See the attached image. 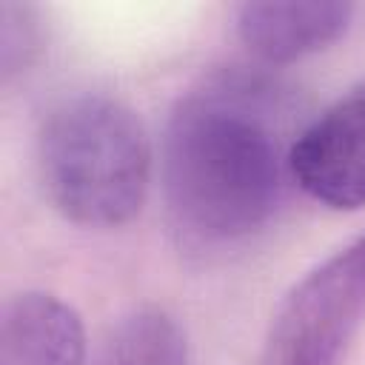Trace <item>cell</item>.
<instances>
[{"label":"cell","mask_w":365,"mask_h":365,"mask_svg":"<svg viewBox=\"0 0 365 365\" xmlns=\"http://www.w3.org/2000/svg\"><path fill=\"white\" fill-rule=\"evenodd\" d=\"M91 365H188V342L171 314L140 308L108 331Z\"/></svg>","instance_id":"cell-7"},{"label":"cell","mask_w":365,"mask_h":365,"mask_svg":"<svg viewBox=\"0 0 365 365\" xmlns=\"http://www.w3.org/2000/svg\"><path fill=\"white\" fill-rule=\"evenodd\" d=\"M354 6L336 0H262L237 9L240 40L268 63H291L345 34Z\"/></svg>","instance_id":"cell-5"},{"label":"cell","mask_w":365,"mask_h":365,"mask_svg":"<svg viewBox=\"0 0 365 365\" xmlns=\"http://www.w3.org/2000/svg\"><path fill=\"white\" fill-rule=\"evenodd\" d=\"M37 165L51 205L86 228L134 220L151 182V145L131 106L103 91L63 97L37 134Z\"/></svg>","instance_id":"cell-2"},{"label":"cell","mask_w":365,"mask_h":365,"mask_svg":"<svg viewBox=\"0 0 365 365\" xmlns=\"http://www.w3.org/2000/svg\"><path fill=\"white\" fill-rule=\"evenodd\" d=\"M291 180L336 211L365 208V77L294 137Z\"/></svg>","instance_id":"cell-4"},{"label":"cell","mask_w":365,"mask_h":365,"mask_svg":"<svg viewBox=\"0 0 365 365\" xmlns=\"http://www.w3.org/2000/svg\"><path fill=\"white\" fill-rule=\"evenodd\" d=\"M0 20H3V74H11L17 63H26L29 54L37 48L34 43V23L29 20V9L26 6H14V3H3L0 9Z\"/></svg>","instance_id":"cell-8"},{"label":"cell","mask_w":365,"mask_h":365,"mask_svg":"<svg viewBox=\"0 0 365 365\" xmlns=\"http://www.w3.org/2000/svg\"><path fill=\"white\" fill-rule=\"evenodd\" d=\"M365 322V231L308 271L277 308L259 365H342Z\"/></svg>","instance_id":"cell-3"},{"label":"cell","mask_w":365,"mask_h":365,"mask_svg":"<svg viewBox=\"0 0 365 365\" xmlns=\"http://www.w3.org/2000/svg\"><path fill=\"white\" fill-rule=\"evenodd\" d=\"M80 314L54 294L23 291L0 314V365H83Z\"/></svg>","instance_id":"cell-6"},{"label":"cell","mask_w":365,"mask_h":365,"mask_svg":"<svg viewBox=\"0 0 365 365\" xmlns=\"http://www.w3.org/2000/svg\"><path fill=\"white\" fill-rule=\"evenodd\" d=\"M294 137L282 94L259 77L231 71L188 91L160 160L174 234L191 248H225L259 231L285 194Z\"/></svg>","instance_id":"cell-1"}]
</instances>
